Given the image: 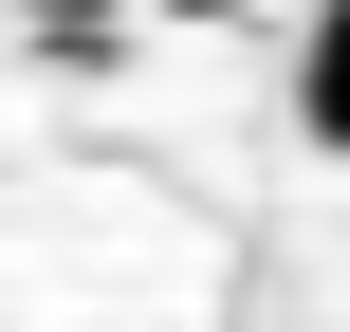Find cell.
I'll use <instances>...</instances> for the list:
<instances>
[{
    "instance_id": "cell-1",
    "label": "cell",
    "mask_w": 350,
    "mask_h": 332,
    "mask_svg": "<svg viewBox=\"0 0 350 332\" xmlns=\"http://www.w3.org/2000/svg\"><path fill=\"white\" fill-rule=\"evenodd\" d=\"M314 129L350 148V0H332V37H314Z\"/></svg>"
},
{
    "instance_id": "cell-2",
    "label": "cell",
    "mask_w": 350,
    "mask_h": 332,
    "mask_svg": "<svg viewBox=\"0 0 350 332\" xmlns=\"http://www.w3.org/2000/svg\"><path fill=\"white\" fill-rule=\"evenodd\" d=\"M18 18H55V37H74V18H111V0H18Z\"/></svg>"
}]
</instances>
